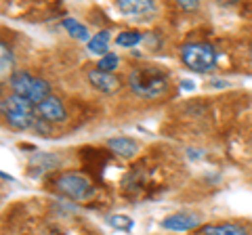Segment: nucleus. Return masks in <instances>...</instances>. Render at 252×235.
I'll list each match as a JSON object with an SVG mask.
<instances>
[{"mask_svg":"<svg viewBox=\"0 0 252 235\" xmlns=\"http://www.w3.org/2000/svg\"><path fill=\"white\" fill-rule=\"evenodd\" d=\"M107 147L118 155V158H124V160H130V158H135V155L139 153L137 141H132L128 137H114V139H109Z\"/></svg>","mask_w":252,"mask_h":235,"instance_id":"8","label":"nucleus"},{"mask_svg":"<svg viewBox=\"0 0 252 235\" xmlns=\"http://www.w3.org/2000/svg\"><path fill=\"white\" fill-rule=\"evenodd\" d=\"M57 191L74 202H86L94 195V187L86 176L76 175V172H65L57 178Z\"/></svg>","mask_w":252,"mask_h":235,"instance_id":"4","label":"nucleus"},{"mask_svg":"<svg viewBox=\"0 0 252 235\" xmlns=\"http://www.w3.org/2000/svg\"><path fill=\"white\" fill-rule=\"evenodd\" d=\"M89 82L99 92H105V95H114V92H118V90H120V86H122V80L116 74L99 72V69H93V72H89Z\"/></svg>","mask_w":252,"mask_h":235,"instance_id":"6","label":"nucleus"},{"mask_svg":"<svg viewBox=\"0 0 252 235\" xmlns=\"http://www.w3.org/2000/svg\"><path fill=\"white\" fill-rule=\"evenodd\" d=\"M34 128L40 132V135H51V124H49V122H44V120H38Z\"/></svg>","mask_w":252,"mask_h":235,"instance_id":"17","label":"nucleus"},{"mask_svg":"<svg viewBox=\"0 0 252 235\" xmlns=\"http://www.w3.org/2000/svg\"><path fill=\"white\" fill-rule=\"evenodd\" d=\"M195 227H198V216L191 214V212H177V214H170L162 221V229L177 231V233L191 231Z\"/></svg>","mask_w":252,"mask_h":235,"instance_id":"7","label":"nucleus"},{"mask_svg":"<svg viewBox=\"0 0 252 235\" xmlns=\"http://www.w3.org/2000/svg\"><path fill=\"white\" fill-rule=\"evenodd\" d=\"M128 86L141 99H158L168 90V76L158 65H141L128 74Z\"/></svg>","mask_w":252,"mask_h":235,"instance_id":"1","label":"nucleus"},{"mask_svg":"<svg viewBox=\"0 0 252 235\" xmlns=\"http://www.w3.org/2000/svg\"><path fill=\"white\" fill-rule=\"evenodd\" d=\"M118 9L124 15H132V17H143V15L152 13L156 9V4L152 0H120Z\"/></svg>","mask_w":252,"mask_h":235,"instance_id":"9","label":"nucleus"},{"mask_svg":"<svg viewBox=\"0 0 252 235\" xmlns=\"http://www.w3.org/2000/svg\"><path fill=\"white\" fill-rule=\"evenodd\" d=\"M0 53H2V61H0V67H2V74L11 72L13 69V53L6 46V42H0Z\"/></svg>","mask_w":252,"mask_h":235,"instance_id":"15","label":"nucleus"},{"mask_svg":"<svg viewBox=\"0 0 252 235\" xmlns=\"http://www.w3.org/2000/svg\"><path fill=\"white\" fill-rule=\"evenodd\" d=\"M107 46H109V32H99V34H94L91 38V42H89V51L93 55H101V57H105L107 53Z\"/></svg>","mask_w":252,"mask_h":235,"instance_id":"11","label":"nucleus"},{"mask_svg":"<svg viewBox=\"0 0 252 235\" xmlns=\"http://www.w3.org/2000/svg\"><path fill=\"white\" fill-rule=\"evenodd\" d=\"M63 28L69 32V36H74L78 38V40H82V42H91V34H89V29H86L82 23H78L76 19H63Z\"/></svg>","mask_w":252,"mask_h":235,"instance_id":"12","label":"nucleus"},{"mask_svg":"<svg viewBox=\"0 0 252 235\" xmlns=\"http://www.w3.org/2000/svg\"><path fill=\"white\" fill-rule=\"evenodd\" d=\"M107 221H109V225H112L114 229H120V231H130L132 229V221H130L128 216L116 214V216H109Z\"/></svg>","mask_w":252,"mask_h":235,"instance_id":"16","label":"nucleus"},{"mask_svg":"<svg viewBox=\"0 0 252 235\" xmlns=\"http://www.w3.org/2000/svg\"><path fill=\"white\" fill-rule=\"evenodd\" d=\"M118 63H120V61H118V57H116L114 53H109V55H105V57H101V59H99L97 69H99V72L114 74V69L118 67Z\"/></svg>","mask_w":252,"mask_h":235,"instance_id":"14","label":"nucleus"},{"mask_svg":"<svg viewBox=\"0 0 252 235\" xmlns=\"http://www.w3.org/2000/svg\"><path fill=\"white\" fill-rule=\"evenodd\" d=\"M36 116H38V120H44L49 124H57V122L67 120V109L59 97L51 95L49 99H44L42 103L36 105Z\"/></svg>","mask_w":252,"mask_h":235,"instance_id":"5","label":"nucleus"},{"mask_svg":"<svg viewBox=\"0 0 252 235\" xmlns=\"http://www.w3.org/2000/svg\"><path fill=\"white\" fill-rule=\"evenodd\" d=\"M2 116L13 130H30L36 126V105L19 95L2 99Z\"/></svg>","mask_w":252,"mask_h":235,"instance_id":"2","label":"nucleus"},{"mask_svg":"<svg viewBox=\"0 0 252 235\" xmlns=\"http://www.w3.org/2000/svg\"><path fill=\"white\" fill-rule=\"evenodd\" d=\"M204 235H250L244 227L240 225H231V223H227V225H208V227H204L202 229Z\"/></svg>","mask_w":252,"mask_h":235,"instance_id":"10","label":"nucleus"},{"mask_svg":"<svg viewBox=\"0 0 252 235\" xmlns=\"http://www.w3.org/2000/svg\"><path fill=\"white\" fill-rule=\"evenodd\" d=\"M141 40H143V34H141V32H135V29L122 32L120 36L116 38V42L120 44V46H126V49H130V46H137Z\"/></svg>","mask_w":252,"mask_h":235,"instance_id":"13","label":"nucleus"},{"mask_svg":"<svg viewBox=\"0 0 252 235\" xmlns=\"http://www.w3.org/2000/svg\"><path fill=\"white\" fill-rule=\"evenodd\" d=\"M179 6H181V9H185V11H193V9H198V2H191V0H181Z\"/></svg>","mask_w":252,"mask_h":235,"instance_id":"18","label":"nucleus"},{"mask_svg":"<svg viewBox=\"0 0 252 235\" xmlns=\"http://www.w3.org/2000/svg\"><path fill=\"white\" fill-rule=\"evenodd\" d=\"M181 61L193 72L206 74L217 65V51L208 42H189L181 46Z\"/></svg>","mask_w":252,"mask_h":235,"instance_id":"3","label":"nucleus"}]
</instances>
